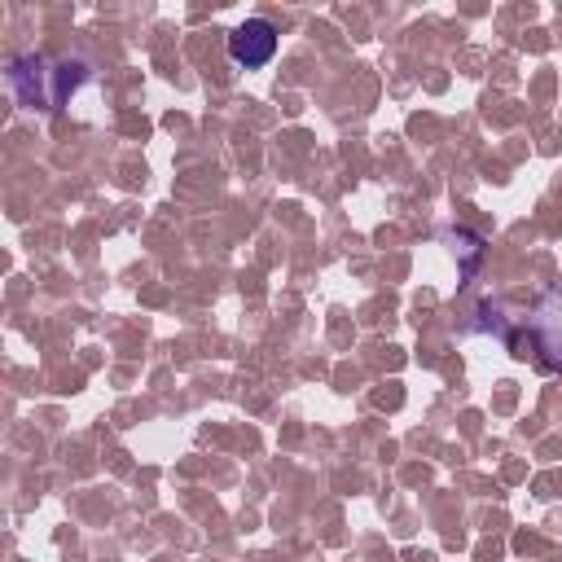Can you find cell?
Segmentation results:
<instances>
[{
    "label": "cell",
    "instance_id": "cell-1",
    "mask_svg": "<svg viewBox=\"0 0 562 562\" xmlns=\"http://www.w3.org/2000/svg\"><path fill=\"white\" fill-rule=\"evenodd\" d=\"M4 83H9V92H13V101H18L22 110H44V114H53V110H61L83 83H92V66H88L83 57H61V61H53V57L26 53V57H13V61L4 66Z\"/></svg>",
    "mask_w": 562,
    "mask_h": 562
},
{
    "label": "cell",
    "instance_id": "cell-2",
    "mask_svg": "<svg viewBox=\"0 0 562 562\" xmlns=\"http://www.w3.org/2000/svg\"><path fill=\"white\" fill-rule=\"evenodd\" d=\"M277 53V26L268 18H246L228 31V57L241 66V70H259L268 66Z\"/></svg>",
    "mask_w": 562,
    "mask_h": 562
},
{
    "label": "cell",
    "instance_id": "cell-3",
    "mask_svg": "<svg viewBox=\"0 0 562 562\" xmlns=\"http://www.w3.org/2000/svg\"><path fill=\"white\" fill-rule=\"evenodd\" d=\"M531 342L549 369H562V285L544 290L531 307Z\"/></svg>",
    "mask_w": 562,
    "mask_h": 562
}]
</instances>
